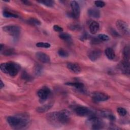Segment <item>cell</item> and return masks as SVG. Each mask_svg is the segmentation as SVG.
<instances>
[{
	"label": "cell",
	"mask_w": 130,
	"mask_h": 130,
	"mask_svg": "<svg viewBox=\"0 0 130 130\" xmlns=\"http://www.w3.org/2000/svg\"><path fill=\"white\" fill-rule=\"evenodd\" d=\"M69 28L73 31H79L81 29V26L79 24L73 23L70 25Z\"/></svg>",
	"instance_id": "cell-24"
},
{
	"label": "cell",
	"mask_w": 130,
	"mask_h": 130,
	"mask_svg": "<svg viewBox=\"0 0 130 130\" xmlns=\"http://www.w3.org/2000/svg\"><path fill=\"white\" fill-rule=\"evenodd\" d=\"M86 123L87 125L90 126L92 129H100L104 126V122L99 118L90 116L86 121Z\"/></svg>",
	"instance_id": "cell-4"
},
{
	"label": "cell",
	"mask_w": 130,
	"mask_h": 130,
	"mask_svg": "<svg viewBox=\"0 0 130 130\" xmlns=\"http://www.w3.org/2000/svg\"><path fill=\"white\" fill-rule=\"evenodd\" d=\"M57 53L61 57H67L69 55L68 52L66 50L63 49L62 48H60L59 49H58Z\"/></svg>",
	"instance_id": "cell-27"
},
{
	"label": "cell",
	"mask_w": 130,
	"mask_h": 130,
	"mask_svg": "<svg viewBox=\"0 0 130 130\" xmlns=\"http://www.w3.org/2000/svg\"><path fill=\"white\" fill-rule=\"evenodd\" d=\"M36 46L40 48H48L50 47V44L48 43H44V42H39L36 44Z\"/></svg>",
	"instance_id": "cell-30"
},
{
	"label": "cell",
	"mask_w": 130,
	"mask_h": 130,
	"mask_svg": "<svg viewBox=\"0 0 130 130\" xmlns=\"http://www.w3.org/2000/svg\"><path fill=\"white\" fill-rule=\"evenodd\" d=\"M105 53L107 57L110 60H113L115 57V53L111 48H107L105 50Z\"/></svg>",
	"instance_id": "cell-16"
},
{
	"label": "cell",
	"mask_w": 130,
	"mask_h": 130,
	"mask_svg": "<svg viewBox=\"0 0 130 130\" xmlns=\"http://www.w3.org/2000/svg\"><path fill=\"white\" fill-rule=\"evenodd\" d=\"M36 56L39 60L43 63H48L50 61L49 56L43 52H36Z\"/></svg>",
	"instance_id": "cell-12"
},
{
	"label": "cell",
	"mask_w": 130,
	"mask_h": 130,
	"mask_svg": "<svg viewBox=\"0 0 130 130\" xmlns=\"http://www.w3.org/2000/svg\"><path fill=\"white\" fill-rule=\"evenodd\" d=\"M116 26L121 34L125 36H129V27L125 21L122 20H117L116 22Z\"/></svg>",
	"instance_id": "cell-5"
},
{
	"label": "cell",
	"mask_w": 130,
	"mask_h": 130,
	"mask_svg": "<svg viewBox=\"0 0 130 130\" xmlns=\"http://www.w3.org/2000/svg\"><path fill=\"white\" fill-rule=\"evenodd\" d=\"M52 106V104H45L43 106H40L38 107L36 109V111L37 112L40 113H45L47 111H48Z\"/></svg>",
	"instance_id": "cell-17"
},
{
	"label": "cell",
	"mask_w": 130,
	"mask_h": 130,
	"mask_svg": "<svg viewBox=\"0 0 130 130\" xmlns=\"http://www.w3.org/2000/svg\"><path fill=\"white\" fill-rule=\"evenodd\" d=\"M0 87H1V88L2 89L3 87H4V84L3 83V81L2 80H1V84H0Z\"/></svg>",
	"instance_id": "cell-35"
},
{
	"label": "cell",
	"mask_w": 130,
	"mask_h": 130,
	"mask_svg": "<svg viewBox=\"0 0 130 130\" xmlns=\"http://www.w3.org/2000/svg\"><path fill=\"white\" fill-rule=\"evenodd\" d=\"M66 84L68 85H70L75 87L77 89L82 91L84 90V84L81 82H67Z\"/></svg>",
	"instance_id": "cell-19"
},
{
	"label": "cell",
	"mask_w": 130,
	"mask_h": 130,
	"mask_svg": "<svg viewBox=\"0 0 130 130\" xmlns=\"http://www.w3.org/2000/svg\"><path fill=\"white\" fill-rule=\"evenodd\" d=\"M27 21L28 23L33 25H40L41 24V22L38 19H36L35 18H29L27 20Z\"/></svg>",
	"instance_id": "cell-23"
},
{
	"label": "cell",
	"mask_w": 130,
	"mask_h": 130,
	"mask_svg": "<svg viewBox=\"0 0 130 130\" xmlns=\"http://www.w3.org/2000/svg\"><path fill=\"white\" fill-rule=\"evenodd\" d=\"M1 53L4 54V55H12L14 53V51L13 50V49L10 48H7L6 49H4V51H1Z\"/></svg>",
	"instance_id": "cell-29"
},
{
	"label": "cell",
	"mask_w": 130,
	"mask_h": 130,
	"mask_svg": "<svg viewBox=\"0 0 130 130\" xmlns=\"http://www.w3.org/2000/svg\"><path fill=\"white\" fill-rule=\"evenodd\" d=\"M50 93V90L49 88L45 86L40 89L38 91L37 94L40 98V101L41 102H43L44 101H46Z\"/></svg>",
	"instance_id": "cell-8"
},
{
	"label": "cell",
	"mask_w": 130,
	"mask_h": 130,
	"mask_svg": "<svg viewBox=\"0 0 130 130\" xmlns=\"http://www.w3.org/2000/svg\"><path fill=\"white\" fill-rule=\"evenodd\" d=\"M71 117L70 112L66 109L59 112H51L46 116L48 121L52 125L59 126L67 123Z\"/></svg>",
	"instance_id": "cell-1"
},
{
	"label": "cell",
	"mask_w": 130,
	"mask_h": 130,
	"mask_svg": "<svg viewBox=\"0 0 130 130\" xmlns=\"http://www.w3.org/2000/svg\"><path fill=\"white\" fill-rule=\"evenodd\" d=\"M21 78L23 80L27 81H30L32 80L31 77L30 75H29L25 71H23V72H22Z\"/></svg>",
	"instance_id": "cell-28"
},
{
	"label": "cell",
	"mask_w": 130,
	"mask_h": 130,
	"mask_svg": "<svg viewBox=\"0 0 130 130\" xmlns=\"http://www.w3.org/2000/svg\"><path fill=\"white\" fill-rule=\"evenodd\" d=\"M101 51L98 49H92L89 51L87 53L88 58L92 61H95L101 56Z\"/></svg>",
	"instance_id": "cell-10"
},
{
	"label": "cell",
	"mask_w": 130,
	"mask_h": 130,
	"mask_svg": "<svg viewBox=\"0 0 130 130\" xmlns=\"http://www.w3.org/2000/svg\"><path fill=\"white\" fill-rule=\"evenodd\" d=\"M24 4H25V5H29V4H30V3H29V2H28V1H22Z\"/></svg>",
	"instance_id": "cell-36"
},
{
	"label": "cell",
	"mask_w": 130,
	"mask_h": 130,
	"mask_svg": "<svg viewBox=\"0 0 130 130\" xmlns=\"http://www.w3.org/2000/svg\"><path fill=\"white\" fill-rule=\"evenodd\" d=\"M76 113L81 116H89L91 114V111L85 107H78L75 109Z\"/></svg>",
	"instance_id": "cell-11"
},
{
	"label": "cell",
	"mask_w": 130,
	"mask_h": 130,
	"mask_svg": "<svg viewBox=\"0 0 130 130\" xmlns=\"http://www.w3.org/2000/svg\"><path fill=\"white\" fill-rule=\"evenodd\" d=\"M100 27L99 24L96 21H92L89 26V31L92 34H94L98 32Z\"/></svg>",
	"instance_id": "cell-15"
},
{
	"label": "cell",
	"mask_w": 130,
	"mask_h": 130,
	"mask_svg": "<svg viewBox=\"0 0 130 130\" xmlns=\"http://www.w3.org/2000/svg\"><path fill=\"white\" fill-rule=\"evenodd\" d=\"M53 29L54 31L56 32H62L63 31V29L62 27H60L59 26L57 25H55L53 26Z\"/></svg>",
	"instance_id": "cell-34"
},
{
	"label": "cell",
	"mask_w": 130,
	"mask_h": 130,
	"mask_svg": "<svg viewBox=\"0 0 130 130\" xmlns=\"http://www.w3.org/2000/svg\"><path fill=\"white\" fill-rule=\"evenodd\" d=\"M3 15L5 17H6V18H17L18 17V16L17 15L6 11L3 12Z\"/></svg>",
	"instance_id": "cell-25"
},
{
	"label": "cell",
	"mask_w": 130,
	"mask_h": 130,
	"mask_svg": "<svg viewBox=\"0 0 130 130\" xmlns=\"http://www.w3.org/2000/svg\"><path fill=\"white\" fill-rule=\"evenodd\" d=\"M39 3L43 4V5L49 7H52L54 5V1H50V0H47V1H38Z\"/></svg>",
	"instance_id": "cell-26"
},
{
	"label": "cell",
	"mask_w": 130,
	"mask_h": 130,
	"mask_svg": "<svg viewBox=\"0 0 130 130\" xmlns=\"http://www.w3.org/2000/svg\"><path fill=\"white\" fill-rule=\"evenodd\" d=\"M124 61L129 62V49L128 46H126L123 50Z\"/></svg>",
	"instance_id": "cell-22"
},
{
	"label": "cell",
	"mask_w": 130,
	"mask_h": 130,
	"mask_svg": "<svg viewBox=\"0 0 130 130\" xmlns=\"http://www.w3.org/2000/svg\"><path fill=\"white\" fill-rule=\"evenodd\" d=\"M3 30L7 34L13 37H17L20 32V28L15 25L5 26L3 27Z\"/></svg>",
	"instance_id": "cell-6"
},
{
	"label": "cell",
	"mask_w": 130,
	"mask_h": 130,
	"mask_svg": "<svg viewBox=\"0 0 130 130\" xmlns=\"http://www.w3.org/2000/svg\"><path fill=\"white\" fill-rule=\"evenodd\" d=\"M98 38L101 41H108L110 39V38L108 35L103 34H99L98 36Z\"/></svg>",
	"instance_id": "cell-32"
},
{
	"label": "cell",
	"mask_w": 130,
	"mask_h": 130,
	"mask_svg": "<svg viewBox=\"0 0 130 130\" xmlns=\"http://www.w3.org/2000/svg\"><path fill=\"white\" fill-rule=\"evenodd\" d=\"M117 112L118 113V114L121 116H125V115H126L127 114V111L126 110L122 107H119L117 109Z\"/></svg>",
	"instance_id": "cell-31"
},
{
	"label": "cell",
	"mask_w": 130,
	"mask_h": 130,
	"mask_svg": "<svg viewBox=\"0 0 130 130\" xmlns=\"http://www.w3.org/2000/svg\"><path fill=\"white\" fill-rule=\"evenodd\" d=\"M70 4L72 8V13L69 15L72 18H78L80 14V7L79 4L75 1H71Z\"/></svg>",
	"instance_id": "cell-7"
},
{
	"label": "cell",
	"mask_w": 130,
	"mask_h": 130,
	"mask_svg": "<svg viewBox=\"0 0 130 130\" xmlns=\"http://www.w3.org/2000/svg\"><path fill=\"white\" fill-rule=\"evenodd\" d=\"M1 70L11 77L16 76L19 70V66L13 62L3 63L1 64Z\"/></svg>",
	"instance_id": "cell-3"
},
{
	"label": "cell",
	"mask_w": 130,
	"mask_h": 130,
	"mask_svg": "<svg viewBox=\"0 0 130 130\" xmlns=\"http://www.w3.org/2000/svg\"><path fill=\"white\" fill-rule=\"evenodd\" d=\"M120 69L123 73L129 74V62L123 61L120 64Z\"/></svg>",
	"instance_id": "cell-18"
},
{
	"label": "cell",
	"mask_w": 130,
	"mask_h": 130,
	"mask_svg": "<svg viewBox=\"0 0 130 130\" xmlns=\"http://www.w3.org/2000/svg\"><path fill=\"white\" fill-rule=\"evenodd\" d=\"M43 68L40 64H37L35 66L34 68V72L36 76H39L41 75V74L43 73Z\"/></svg>",
	"instance_id": "cell-21"
},
{
	"label": "cell",
	"mask_w": 130,
	"mask_h": 130,
	"mask_svg": "<svg viewBox=\"0 0 130 130\" xmlns=\"http://www.w3.org/2000/svg\"><path fill=\"white\" fill-rule=\"evenodd\" d=\"M95 6L97 7H100V8H102L105 5V2L102 1H96L94 2Z\"/></svg>",
	"instance_id": "cell-33"
},
{
	"label": "cell",
	"mask_w": 130,
	"mask_h": 130,
	"mask_svg": "<svg viewBox=\"0 0 130 130\" xmlns=\"http://www.w3.org/2000/svg\"><path fill=\"white\" fill-rule=\"evenodd\" d=\"M88 14L89 16L94 18H98L100 16V12L95 8H90L88 10Z\"/></svg>",
	"instance_id": "cell-14"
},
{
	"label": "cell",
	"mask_w": 130,
	"mask_h": 130,
	"mask_svg": "<svg viewBox=\"0 0 130 130\" xmlns=\"http://www.w3.org/2000/svg\"><path fill=\"white\" fill-rule=\"evenodd\" d=\"M68 69L75 74H79L81 72L80 67L76 63L69 62L67 64Z\"/></svg>",
	"instance_id": "cell-13"
},
{
	"label": "cell",
	"mask_w": 130,
	"mask_h": 130,
	"mask_svg": "<svg viewBox=\"0 0 130 130\" xmlns=\"http://www.w3.org/2000/svg\"><path fill=\"white\" fill-rule=\"evenodd\" d=\"M59 37L61 39L68 43H70L72 41L71 36L70 34L66 32H61L59 35Z\"/></svg>",
	"instance_id": "cell-20"
},
{
	"label": "cell",
	"mask_w": 130,
	"mask_h": 130,
	"mask_svg": "<svg viewBox=\"0 0 130 130\" xmlns=\"http://www.w3.org/2000/svg\"><path fill=\"white\" fill-rule=\"evenodd\" d=\"M7 121L11 127L14 129L24 128L28 125L29 118L26 114H20L14 116H8Z\"/></svg>",
	"instance_id": "cell-2"
},
{
	"label": "cell",
	"mask_w": 130,
	"mask_h": 130,
	"mask_svg": "<svg viewBox=\"0 0 130 130\" xmlns=\"http://www.w3.org/2000/svg\"><path fill=\"white\" fill-rule=\"evenodd\" d=\"M92 99L94 101L100 102L107 100L109 99V96L105 93L101 92H95L92 94Z\"/></svg>",
	"instance_id": "cell-9"
}]
</instances>
